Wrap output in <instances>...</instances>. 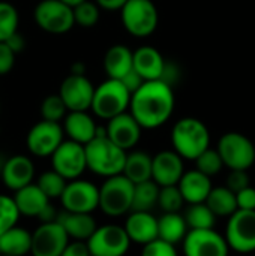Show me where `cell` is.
Masks as SVG:
<instances>
[{"label": "cell", "mask_w": 255, "mask_h": 256, "mask_svg": "<svg viewBox=\"0 0 255 256\" xmlns=\"http://www.w3.org/2000/svg\"><path fill=\"white\" fill-rule=\"evenodd\" d=\"M69 237L59 222L41 224L32 234L30 254L33 256H60Z\"/></svg>", "instance_id": "9a60e30c"}, {"label": "cell", "mask_w": 255, "mask_h": 256, "mask_svg": "<svg viewBox=\"0 0 255 256\" xmlns=\"http://www.w3.org/2000/svg\"><path fill=\"white\" fill-rule=\"evenodd\" d=\"M0 256H5V255H0Z\"/></svg>", "instance_id": "db71d44e"}, {"label": "cell", "mask_w": 255, "mask_h": 256, "mask_svg": "<svg viewBox=\"0 0 255 256\" xmlns=\"http://www.w3.org/2000/svg\"><path fill=\"white\" fill-rule=\"evenodd\" d=\"M123 228L131 243L144 246L158 238V219L150 212H131Z\"/></svg>", "instance_id": "7402d4cb"}, {"label": "cell", "mask_w": 255, "mask_h": 256, "mask_svg": "<svg viewBox=\"0 0 255 256\" xmlns=\"http://www.w3.org/2000/svg\"><path fill=\"white\" fill-rule=\"evenodd\" d=\"M2 165H3V162H2V158H0V174H2Z\"/></svg>", "instance_id": "f907efd6"}, {"label": "cell", "mask_w": 255, "mask_h": 256, "mask_svg": "<svg viewBox=\"0 0 255 256\" xmlns=\"http://www.w3.org/2000/svg\"><path fill=\"white\" fill-rule=\"evenodd\" d=\"M183 172V159L174 150H164L152 158V180L159 188L176 186Z\"/></svg>", "instance_id": "ac0fdd59"}, {"label": "cell", "mask_w": 255, "mask_h": 256, "mask_svg": "<svg viewBox=\"0 0 255 256\" xmlns=\"http://www.w3.org/2000/svg\"><path fill=\"white\" fill-rule=\"evenodd\" d=\"M188 231V225L180 213H164L158 219V238L170 244L176 246L183 242Z\"/></svg>", "instance_id": "f1b7e54d"}, {"label": "cell", "mask_w": 255, "mask_h": 256, "mask_svg": "<svg viewBox=\"0 0 255 256\" xmlns=\"http://www.w3.org/2000/svg\"><path fill=\"white\" fill-rule=\"evenodd\" d=\"M50 158L53 162V170L69 182L80 178L81 174L87 170L84 146L71 140H63V142Z\"/></svg>", "instance_id": "8fae6325"}, {"label": "cell", "mask_w": 255, "mask_h": 256, "mask_svg": "<svg viewBox=\"0 0 255 256\" xmlns=\"http://www.w3.org/2000/svg\"><path fill=\"white\" fill-rule=\"evenodd\" d=\"M237 210H255V188L248 186L236 194Z\"/></svg>", "instance_id": "7bdbcfd3"}, {"label": "cell", "mask_w": 255, "mask_h": 256, "mask_svg": "<svg viewBox=\"0 0 255 256\" xmlns=\"http://www.w3.org/2000/svg\"><path fill=\"white\" fill-rule=\"evenodd\" d=\"M159 186L153 180L134 184L131 212H150L158 206Z\"/></svg>", "instance_id": "4dcf8cb0"}, {"label": "cell", "mask_w": 255, "mask_h": 256, "mask_svg": "<svg viewBox=\"0 0 255 256\" xmlns=\"http://www.w3.org/2000/svg\"><path fill=\"white\" fill-rule=\"evenodd\" d=\"M63 128L60 123L41 120L32 126L27 134L26 144L29 152L38 158H50L63 142Z\"/></svg>", "instance_id": "4fadbf2b"}, {"label": "cell", "mask_w": 255, "mask_h": 256, "mask_svg": "<svg viewBox=\"0 0 255 256\" xmlns=\"http://www.w3.org/2000/svg\"><path fill=\"white\" fill-rule=\"evenodd\" d=\"M32 234L20 226H14L0 236V255L26 256L30 254Z\"/></svg>", "instance_id": "83f0119b"}, {"label": "cell", "mask_w": 255, "mask_h": 256, "mask_svg": "<svg viewBox=\"0 0 255 256\" xmlns=\"http://www.w3.org/2000/svg\"><path fill=\"white\" fill-rule=\"evenodd\" d=\"M56 222H59L68 237L75 242H87L98 228L95 219L89 213H71L63 210L62 213H57Z\"/></svg>", "instance_id": "cb8c5ba5"}, {"label": "cell", "mask_w": 255, "mask_h": 256, "mask_svg": "<svg viewBox=\"0 0 255 256\" xmlns=\"http://www.w3.org/2000/svg\"><path fill=\"white\" fill-rule=\"evenodd\" d=\"M195 170H198L200 172H203L207 177H213L216 174L221 172V170L224 168V162L218 153L216 148H206L195 160Z\"/></svg>", "instance_id": "d590c367"}, {"label": "cell", "mask_w": 255, "mask_h": 256, "mask_svg": "<svg viewBox=\"0 0 255 256\" xmlns=\"http://www.w3.org/2000/svg\"><path fill=\"white\" fill-rule=\"evenodd\" d=\"M18 219L20 213L14 202V198L8 195H0V236L8 230L14 228Z\"/></svg>", "instance_id": "f35d334b"}, {"label": "cell", "mask_w": 255, "mask_h": 256, "mask_svg": "<svg viewBox=\"0 0 255 256\" xmlns=\"http://www.w3.org/2000/svg\"><path fill=\"white\" fill-rule=\"evenodd\" d=\"M122 174L134 184L152 180V156L140 150L126 153Z\"/></svg>", "instance_id": "4316f807"}, {"label": "cell", "mask_w": 255, "mask_h": 256, "mask_svg": "<svg viewBox=\"0 0 255 256\" xmlns=\"http://www.w3.org/2000/svg\"><path fill=\"white\" fill-rule=\"evenodd\" d=\"M225 238L215 230H189L183 238L185 256H228Z\"/></svg>", "instance_id": "5bb4252c"}, {"label": "cell", "mask_w": 255, "mask_h": 256, "mask_svg": "<svg viewBox=\"0 0 255 256\" xmlns=\"http://www.w3.org/2000/svg\"><path fill=\"white\" fill-rule=\"evenodd\" d=\"M131 93L119 80L107 78L98 87H95L92 105V112L102 120H110L129 110Z\"/></svg>", "instance_id": "277c9868"}, {"label": "cell", "mask_w": 255, "mask_h": 256, "mask_svg": "<svg viewBox=\"0 0 255 256\" xmlns=\"http://www.w3.org/2000/svg\"><path fill=\"white\" fill-rule=\"evenodd\" d=\"M185 204V200L176 186H162L159 188L158 195V206L164 213H179Z\"/></svg>", "instance_id": "8d00e7d4"}, {"label": "cell", "mask_w": 255, "mask_h": 256, "mask_svg": "<svg viewBox=\"0 0 255 256\" xmlns=\"http://www.w3.org/2000/svg\"><path fill=\"white\" fill-rule=\"evenodd\" d=\"M125 30L135 38L150 36L159 22V14L152 0H128L120 9Z\"/></svg>", "instance_id": "8992f818"}, {"label": "cell", "mask_w": 255, "mask_h": 256, "mask_svg": "<svg viewBox=\"0 0 255 256\" xmlns=\"http://www.w3.org/2000/svg\"><path fill=\"white\" fill-rule=\"evenodd\" d=\"M128 0H95V3L99 6V9L104 10H120Z\"/></svg>", "instance_id": "7dc6e473"}, {"label": "cell", "mask_w": 255, "mask_h": 256, "mask_svg": "<svg viewBox=\"0 0 255 256\" xmlns=\"http://www.w3.org/2000/svg\"><path fill=\"white\" fill-rule=\"evenodd\" d=\"M176 105L173 87L162 81H144L132 94L129 112L141 129H158L173 116Z\"/></svg>", "instance_id": "6da1fadb"}, {"label": "cell", "mask_w": 255, "mask_h": 256, "mask_svg": "<svg viewBox=\"0 0 255 256\" xmlns=\"http://www.w3.org/2000/svg\"><path fill=\"white\" fill-rule=\"evenodd\" d=\"M60 2H63L65 4H68V6H71V8H74V6H77V4H80L81 2H84V0H60Z\"/></svg>", "instance_id": "681fc988"}, {"label": "cell", "mask_w": 255, "mask_h": 256, "mask_svg": "<svg viewBox=\"0 0 255 256\" xmlns=\"http://www.w3.org/2000/svg\"><path fill=\"white\" fill-rule=\"evenodd\" d=\"M36 186L42 190V194L48 200L60 198L66 188V180L60 174H57L54 170H51V171H45L39 176Z\"/></svg>", "instance_id": "e575fe53"}, {"label": "cell", "mask_w": 255, "mask_h": 256, "mask_svg": "<svg viewBox=\"0 0 255 256\" xmlns=\"http://www.w3.org/2000/svg\"><path fill=\"white\" fill-rule=\"evenodd\" d=\"M62 128L71 141L86 146L96 136L99 126L87 111H68Z\"/></svg>", "instance_id": "44dd1931"}, {"label": "cell", "mask_w": 255, "mask_h": 256, "mask_svg": "<svg viewBox=\"0 0 255 256\" xmlns=\"http://www.w3.org/2000/svg\"><path fill=\"white\" fill-rule=\"evenodd\" d=\"M6 45L15 52V54H18V52H21L23 50H24V46H26V40H24V38H23V34L20 33V32H15L11 38H8L6 40Z\"/></svg>", "instance_id": "bcb514c9"}, {"label": "cell", "mask_w": 255, "mask_h": 256, "mask_svg": "<svg viewBox=\"0 0 255 256\" xmlns=\"http://www.w3.org/2000/svg\"><path fill=\"white\" fill-rule=\"evenodd\" d=\"M95 86L86 75H68L59 88V96L68 111H87L92 105Z\"/></svg>", "instance_id": "2e32d148"}, {"label": "cell", "mask_w": 255, "mask_h": 256, "mask_svg": "<svg viewBox=\"0 0 255 256\" xmlns=\"http://www.w3.org/2000/svg\"><path fill=\"white\" fill-rule=\"evenodd\" d=\"M224 166L230 170H249L255 162L254 142L243 134L227 132L224 134L216 147Z\"/></svg>", "instance_id": "52a82bcc"}, {"label": "cell", "mask_w": 255, "mask_h": 256, "mask_svg": "<svg viewBox=\"0 0 255 256\" xmlns=\"http://www.w3.org/2000/svg\"><path fill=\"white\" fill-rule=\"evenodd\" d=\"M134 194V183H131L123 174L107 177L99 188V208L110 218H119L131 212Z\"/></svg>", "instance_id": "5b68a950"}, {"label": "cell", "mask_w": 255, "mask_h": 256, "mask_svg": "<svg viewBox=\"0 0 255 256\" xmlns=\"http://www.w3.org/2000/svg\"><path fill=\"white\" fill-rule=\"evenodd\" d=\"M204 202L216 218H230L237 210L236 194L231 192L227 186L212 188Z\"/></svg>", "instance_id": "f546056e"}, {"label": "cell", "mask_w": 255, "mask_h": 256, "mask_svg": "<svg viewBox=\"0 0 255 256\" xmlns=\"http://www.w3.org/2000/svg\"><path fill=\"white\" fill-rule=\"evenodd\" d=\"M177 188L188 204H200L204 202L209 192L212 190V180L210 177L204 176L198 170L185 171L180 177Z\"/></svg>", "instance_id": "603a6c76"}, {"label": "cell", "mask_w": 255, "mask_h": 256, "mask_svg": "<svg viewBox=\"0 0 255 256\" xmlns=\"http://www.w3.org/2000/svg\"><path fill=\"white\" fill-rule=\"evenodd\" d=\"M224 238L231 250L255 252V210H236L228 219Z\"/></svg>", "instance_id": "9c48e42d"}, {"label": "cell", "mask_w": 255, "mask_h": 256, "mask_svg": "<svg viewBox=\"0 0 255 256\" xmlns=\"http://www.w3.org/2000/svg\"><path fill=\"white\" fill-rule=\"evenodd\" d=\"M171 144L182 159L195 160L210 147V132L201 120L183 117L171 129Z\"/></svg>", "instance_id": "3957f363"}, {"label": "cell", "mask_w": 255, "mask_h": 256, "mask_svg": "<svg viewBox=\"0 0 255 256\" xmlns=\"http://www.w3.org/2000/svg\"><path fill=\"white\" fill-rule=\"evenodd\" d=\"M33 18L39 28L51 34H65L75 26L72 8L60 0H41L35 6Z\"/></svg>", "instance_id": "ba28073f"}, {"label": "cell", "mask_w": 255, "mask_h": 256, "mask_svg": "<svg viewBox=\"0 0 255 256\" xmlns=\"http://www.w3.org/2000/svg\"><path fill=\"white\" fill-rule=\"evenodd\" d=\"M119 81H122V84L129 90V93H131V94H132V93H134V92H135V90L143 84V82H144V80H143V78L135 72V70H134V68H132V70H131V72H128V74H126L122 80H119Z\"/></svg>", "instance_id": "f6af8a7d"}, {"label": "cell", "mask_w": 255, "mask_h": 256, "mask_svg": "<svg viewBox=\"0 0 255 256\" xmlns=\"http://www.w3.org/2000/svg\"><path fill=\"white\" fill-rule=\"evenodd\" d=\"M141 126L131 116L129 111L110 118L105 126L107 138L125 152L134 148L138 144L141 138Z\"/></svg>", "instance_id": "e0dca14e"}, {"label": "cell", "mask_w": 255, "mask_h": 256, "mask_svg": "<svg viewBox=\"0 0 255 256\" xmlns=\"http://www.w3.org/2000/svg\"><path fill=\"white\" fill-rule=\"evenodd\" d=\"M35 177V165L33 162L24 154H15L9 158L2 165L0 178L3 180L5 186L11 190H18L32 183Z\"/></svg>", "instance_id": "d6986e66"}, {"label": "cell", "mask_w": 255, "mask_h": 256, "mask_svg": "<svg viewBox=\"0 0 255 256\" xmlns=\"http://www.w3.org/2000/svg\"><path fill=\"white\" fill-rule=\"evenodd\" d=\"M60 200L66 212L92 214L99 206V189L87 180H71Z\"/></svg>", "instance_id": "7c38bea8"}, {"label": "cell", "mask_w": 255, "mask_h": 256, "mask_svg": "<svg viewBox=\"0 0 255 256\" xmlns=\"http://www.w3.org/2000/svg\"><path fill=\"white\" fill-rule=\"evenodd\" d=\"M104 70L108 78L122 80L132 70V50L122 44L110 46L104 56Z\"/></svg>", "instance_id": "484cf974"}, {"label": "cell", "mask_w": 255, "mask_h": 256, "mask_svg": "<svg viewBox=\"0 0 255 256\" xmlns=\"http://www.w3.org/2000/svg\"><path fill=\"white\" fill-rule=\"evenodd\" d=\"M20 15L17 8L5 0H0V42H5L18 32Z\"/></svg>", "instance_id": "d6a6232c"}, {"label": "cell", "mask_w": 255, "mask_h": 256, "mask_svg": "<svg viewBox=\"0 0 255 256\" xmlns=\"http://www.w3.org/2000/svg\"><path fill=\"white\" fill-rule=\"evenodd\" d=\"M141 256H179L177 255V250H176V246L174 244H170L164 240H153L147 244H144L143 248V252Z\"/></svg>", "instance_id": "ab89813d"}, {"label": "cell", "mask_w": 255, "mask_h": 256, "mask_svg": "<svg viewBox=\"0 0 255 256\" xmlns=\"http://www.w3.org/2000/svg\"><path fill=\"white\" fill-rule=\"evenodd\" d=\"M74 12V21L77 26L84 27V28H90L95 27L101 18V9L99 6L92 2V0H84L80 4L72 8Z\"/></svg>", "instance_id": "836d02e7"}, {"label": "cell", "mask_w": 255, "mask_h": 256, "mask_svg": "<svg viewBox=\"0 0 255 256\" xmlns=\"http://www.w3.org/2000/svg\"><path fill=\"white\" fill-rule=\"evenodd\" d=\"M0 111H2V104H0Z\"/></svg>", "instance_id": "816d5d0a"}, {"label": "cell", "mask_w": 255, "mask_h": 256, "mask_svg": "<svg viewBox=\"0 0 255 256\" xmlns=\"http://www.w3.org/2000/svg\"><path fill=\"white\" fill-rule=\"evenodd\" d=\"M165 64L162 54L155 46L143 45L132 51V68L144 81L161 80Z\"/></svg>", "instance_id": "ffe728a7"}, {"label": "cell", "mask_w": 255, "mask_h": 256, "mask_svg": "<svg viewBox=\"0 0 255 256\" xmlns=\"http://www.w3.org/2000/svg\"><path fill=\"white\" fill-rule=\"evenodd\" d=\"M17 54L6 45V42H0V76L8 75L15 64Z\"/></svg>", "instance_id": "b9f144b4"}, {"label": "cell", "mask_w": 255, "mask_h": 256, "mask_svg": "<svg viewBox=\"0 0 255 256\" xmlns=\"http://www.w3.org/2000/svg\"><path fill=\"white\" fill-rule=\"evenodd\" d=\"M86 244L90 256H125L131 240L123 226L104 225L95 230Z\"/></svg>", "instance_id": "30bf717a"}, {"label": "cell", "mask_w": 255, "mask_h": 256, "mask_svg": "<svg viewBox=\"0 0 255 256\" xmlns=\"http://www.w3.org/2000/svg\"><path fill=\"white\" fill-rule=\"evenodd\" d=\"M248 186H251V178L246 170H230L227 177V188L231 192L237 194Z\"/></svg>", "instance_id": "60d3db41"}, {"label": "cell", "mask_w": 255, "mask_h": 256, "mask_svg": "<svg viewBox=\"0 0 255 256\" xmlns=\"http://www.w3.org/2000/svg\"><path fill=\"white\" fill-rule=\"evenodd\" d=\"M14 202L18 208L20 216L27 218H39L44 208L50 204V200L42 194V190L30 183L18 190H15Z\"/></svg>", "instance_id": "d4e9b609"}, {"label": "cell", "mask_w": 255, "mask_h": 256, "mask_svg": "<svg viewBox=\"0 0 255 256\" xmlns=\"http://www.w3.org/2000/svg\"><path fill=\"white\" fill-rule=\"evenodd\" d=\"M66 114H68V108L65 106L59 94H50L42 100V105H41L42 120L60 123L63 122Z\"/></svg>", "instance_id": "74e56055"}, {"label": "cell", "mask_w": 255, "mask_h": 256, "mask_svg": "<svg viewBox=\"0 0 255 256\" xmlns=\"http://www.w3.org/2000/svg\"><path fill=\"white\" fill-rule=\"evenodd\" d=\"M60 256H90L89 248L86 244V242H72L68 243L66 248L63 249Z\"/></svg>", "instance_id": "ee69618b"}, {"label": "cell", "mask_w": 255, "mask_h": 256, "mask_svg": "<svg viewBox=\"0 0 255 256\" xmlns=\"http://www.w3.org/2000/svg\"><path fill=\"white\" fill-rule=\"evenodd\" d=\"M0 134H2V129H0Z\"/></svg>", "instance_id": "f5cc1de1"}, {"label": "cell", "mask_w": 255, "mask_h": 256, "mask_svg": "<svg viewBox=\"0 0 255 256\" xmlns=\"http://www.w3.org/2000/svg\"><path fill=\"white\" fill-rule=\"evenodd\" d=\"M183 219L188 225V230H213L216 222V216L206 206V202L189 204Z\"/></svg>", "instance_id": "1f68e13d"}, {"label": "cell", "mask_w": 255, "mask_h": 256, "mask_svg": "<svg viewBox=\"0 0 255 256\" xmlns=\"http://www.w3.org/2000/svg\"><path fill=\"white\" fill-rule=\"evenodd\" d=\"M71 74H77V75H86V64L81 62H77L72 64L71 68Z\"/></svg>", "instance_id": "c3c4849f"}, {"label": "cell", "mask_w": 255, "mask_h": 256, "mask_svg": "<svg viewBox=\"0 0 255 256\" xmlns=\"http://www.w3.org/2000/svg\"><path fill=\"white\" fill-rule=\"evenodd\" d=\"M87 170L101 176L113 177L122 174L126 152L111 142L105 135V128H98L96 136L84 146Z\"/></svg>", "instance_id": "7a4b0ae2"}]
</instances>
